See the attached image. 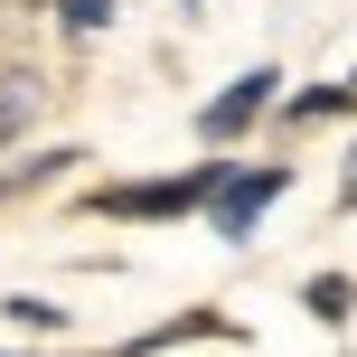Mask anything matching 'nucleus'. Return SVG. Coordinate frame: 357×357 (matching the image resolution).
<instances>
[{"instance_id": "1", "label": "nucleus", "mask_w": 357, "mask_h": 357, "mask_svg": "<svg viewBox=\"0 0 357 357\" xmlns=\"http://www.w3.org/2000/svg\"><path fill=\"white\" fill-rule=\"evenodd\" d=\"M291 188V169L282 160H254V169H216V188H207V226L226 235V245H245L254 226H264V207Z\"/></svg>"}, {"instance_id": "2", "label": "nucleus", "mask_w": 357, "mask_h": 357, "mask_svg": "<svg viewBox=\"0 0 357 357\" xmlns=\"http://www.w3.org/2000/svg\"><path fill=\"white\" fill-rule=\"evenodd\" d=\"M216 169H226V160H207V169H188V178H151V188H104L94 207H104V216H188V207H207Z\"/></svg>"}, {"instance_id": "3", "label": "nucleus", "mask_w": 357, "mask_h": 357, "mask_svg": "<svg viewBox=\"0 0 357 357\" xmlns=\"http://www.w3.org/2000/svg\"><path fill=\"white\" fill-rule=\"evenodd\" d=\"M273 94H282V75H273V66H254V75H235V85L216 94L207 113H197V142H235V132H245L254 113H273Z\"/></svg>"}, {"instance_id": "4", "label": "nucleus", "mask_w": 357, "mask_h": 357, "mask_svg": "<svg viewBox=\"0 0 357 357\" xmlns=\"http://www.w3.org/2000/svg\"><path fill=\"white\" fill-rule=\"evenodd\" d=\"M47 113V85H38V66H0V151L19 142V132Z\"/></svg>"}, {"instance_id": "5", "label": "nucleus", "mask_w": 357, "mask_h": 357, "mask_svg": "<svg viewBox=\"0 0 357 357\" xmlns=\"http://www.w3.org/2000/svg\"><path fill=\"white\" fill-rule=\"evenodd\" d=\"M0 310H10V329H38V339H56V329H66V310L38 301V291H19V301H0Z\"/></svg>"}, {"instance_id": "6", "label": "nucleus", "mask_w": 357, "mask_h": 357, "mask_svg": "<svg viewBox=\"0 0 357 357\" xmlns=\"http://www.w3.org/2000/svg\"><path fill=\"white\" fill-rule=\"evenodd\" d=\"M47 10H56V29H66V38H94V29L113 19V0H47Z\"/></svg>"}, {"instance_id": "7", "label": "nucleus", "mask_w": 357, "mask_h": 357, "mask_svg": "<svg viewBox=\"0 0 357 357\" xmlns=\"http://www.w3.org/2000/svg\"><path fill=\"white\" fill-rule=\"evenodd\" d=\"M75 151H38V160H19V169H0V197H19V188H38V178H56Z\"/></svg>"}, {"instance_id": "8", "label": "nucleus", "mask_w": 357, "mask_h": 357, "mask_svg": "<svg viewBox=\"0 0 357 357\" xmlns=\"http://www.w3.org/2000/svg\"><path fill=\"white\" fill-rule=\"evenodd\" d=\"M310 310H320V320H348V282H339V273H320V282H310Z\"/></svg>"}, {"instance_id": "9", "label": "nucleus", "mask_w": 357, "mask_h": 357, "mask_svg": "<svg viewBox=\"0 0 357 357\" xmlns=\"http://www.w3.org/2000/svg\"><path fill=\"white\" fill-rule=\"evenodd\" d=\"M339 197H348V207H357V151H348V178H339Z\"/></svg>"}, {"instance_id": "10", "label": "nucleus", "mask_w": 357, "mask_h": 357, "mask_svg": "<svg viewBox=\"0 0 357 357\" xmlns=\"http://www.w3.org/2000/svg\"><path fill=\"white\" fill-rule=\"evenodd\" d=\"M348 104H357V75H348Z\"/></svg>"}, {"instance_id": "11", "label": "nucleus", "mask_w": 357, "mask_h": 357, "mask_svg": "<svg viewBox=\"0 0 357 357\" xmlns=\"http://www.w3.org/2000/svg\"><path fill=\"white\" fill-rule=\"evenodd\" d=\"M188 10H197V0H188Z\"/></svg>"}]
</instances>
